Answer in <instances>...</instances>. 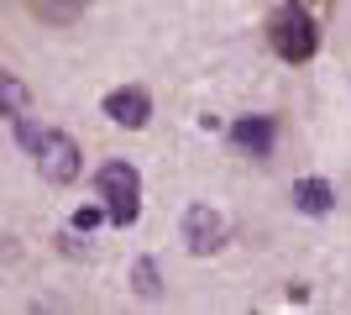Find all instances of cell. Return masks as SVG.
<instances>
[{"mask_svg":"<svg viewBox=\"0 0 351 315\" xmlns=\"http://www.w3.org/2000/svg\"><path fill=\"white\" fill-rule=\"evenodd\" d=\"M132 279H136V294H142V300H158V294H162V279H158V263H152V257L136 263Z\"/></svg>","mask_w":351,"mask_h":315,"instance_id":"10","label":"cell"},{"mask_svg":"<svg viewBox=\"0 0 351 315\" xmlns=\"http://www.w3.org/2000/svg\"><path fill=\"white\" fill-rule=\"evenodd\" d=\"M100 221H105V210H100V205H84V210H73V231H95Z\"/></svg>","mask_w":351,"mask_h":315,"instance_id":"11","label":"cell"},{"mask_svg":"<svg viewBox=\"0 0 351 315\" xmlns=\"http://www.w3.org/2000/svg\"><path fill=\"white\" fill-rule=\"evenodd\" d=\"M226 237H231V226H226V215L210 205H189L184 210V242H189L194 257H210L215 247H226Z\"/></svg>","mask_w":351,"mask_h":315,"instance_id":"4","label":"cell"},{"mask_svg":"<svg viewBox=\"0 0 351 315\" xmlns=\"http://www.w3.org/2000/svg\"><path fill=\"white\" fill-rule=\"evenodd\" d=\"M27 105H32V90L16 74H0V116H27Z\"/></svg>","mask_w":351,"mask_h":315,"instance_id":"8","label":"cell"},{"mask_svg":"<svg viewBox=\"0 0 351 315\" xmlns=\"http://www.w3.org/2000/svg\"><path fill=\"white\" fill-rule=\"evenodd\" d=\"M95 189H100L105 200V215H110V226H132L136 215H142V174H136L132 163H105L100 174H95Z\"/></svg>","mask_w":351,"mask_h":315,"instance_id":"2","label":"cell"},{"mask_svg":"<svg viewBox=\"0 0 351 315\" xmlns=\"http://www.w3.org/2000/svg\"><path fill=\"white\" fill-rule=\"evenodd\" d=\"M84 5H89V0H32V11L43 16V21H58V27H63V21H73Z\"/></svg>","mask_w":351,"mask_h":315,"instance_id":"9","label":"cell"},{"mask_svg":"<svg viewBox=\"0 0 351 315\" xmlns=\"http://www.w3.org/2000/svg\"><path fill=\"white\" fill-rule=\"evenodd\" d=\"M231 142L247 158H273V148H278V121L273 116H241L231 126Z\"/></svg>","mask_w":351,"mask_h":315,"instance_id":"5","label":"cell"},{"mask_svg":"<svg viewBox=\"0 0 351 315\" xmlns=\"http://www.w3.org/2000/svg\"><path fill=\"white\" fill-rule=\"evenodd\" d=\"M293 210H304V215H325V210H336V184L299 179V184H293Z\"/></svg>","mask_w":351,"mask_h":315,"instance_id":"7","label":"cell"},{"mask_svg":"<svg viewBox=\"0 0 351 315\" xmlns=\"http://www.w3.org/2000/svg\"><path fill=\"white\" fill-rule=\"evenodd\" d=\"M105 116L116 121V126H132V132H142L147 116H152V100H147V90H136V84H126V90H110L100 105Z\"/></svg>","mask_w":351,"mask_h":315,"instance_id":"6","label":"cell"},{"mask_svg":"<svg viewBox=\"0 0 351 315\" xmlns=\"http://www.w3.org/2000/svg\"><path fill=\"white\" fill-rule=\"evenodd\" d=\"M267 47H273L283 63H309L320 53V27H315V16H309L299 0H289V11H278L267 21Z\"/></svg>","mask_w":351,"mask_h":315,"instance_id":"1","label":"cell"},{"mask_svg":"<svg viewBox=\"0 0 351 315\" xmlns=\"http://www.w3.org/2000/svg\"><path fill=\"white\" fill-rule=\"evenodd\" d=\"M37 168H43L47 184H73L79 168H84V152H79V142L69 132H47L43 148H37Z\"/></svg>","mask_w":351,"mask_h":315,"instance_id":"3","label":"cell"}]
</instances>
